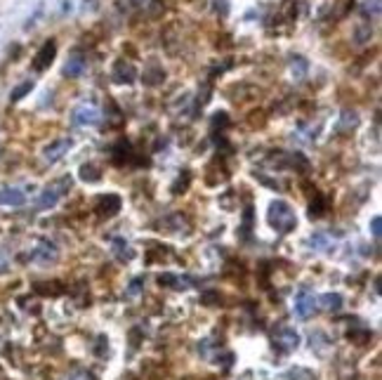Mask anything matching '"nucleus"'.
<instances>
[{"label":"nucleus","instance_id":"1","mask_svg":"<svg viewBox=\"0 0 382 380\" xmlns=\"http://www.w3.org/2000/svg\"><path fill=\"white\" fill-rule=\"evenodd\" d=\"M269 225L274 229H278L281 234H286L290 229L297 225L295 220V213H293V208L288 206L286 201H274L271 206H269Z\"/></svg>","mask_w":382,"mask_h":380},{"label":"nucleus","instance_id":"2","mask_svg":"<svg viewBox=\"0 0 382 380\" xmlns=\"http://www.w3.org/2000/svg\"><path fill=\"white\" fill-rule=\"evenodd\" d=\"M69 187H71V177H64V180H57V182H52V185H47L40 191L38 208H42V210L54 208L57 203H59V198H62L64 191H69Z\"/></svg>","mask_w":382,"mask_h":380},{"label":"nucleus","instance_id":"3","mask_svg":"<svg viewBox=\"0 0 382 380\" xmlns=\"http://www.w3.org/2000/svg\"><path fill=\"white\" fill-rule=\"evenodd\" d=\"M102 120V116H99V109L92 107V104H80V107L74 109V123L76 125H83V128H92V125H97Z\"/></svg>","mask_w":382,"mask_h":380},{"label":"nucleus","instance_id":"4","mask_svg":"<svg viewBox=\"0 0 382 380\" xmlns=\"http://www.w3.org/2000/svg\"><path fill=\"white\" fill-rule=\"evenodd\" d=\"M314 307H316V298L309 293L307 288H302L295 295V314L300 319H309V316L314 314Z\"/></svg>","mask_w":382,"mask_h":380},{"label":"nucleus","instance_id":"5","mask_svg":"<svg viewBox=\"0 0 382 380\" xmlns=\"http://www.w3.org/2000/svg\"><path fill=\"white\" fill-rule=\"evenodd\" d=\"M69 149H71V140H66V137L54 140L42 149V158L47 163H57L59 158H64V153H69Z\"/></svg>","mask_w":382,"mask_h":380},{"label":"nucleus","instance_id":"6","mask_svg":"<svg viewBox=\"0 0 382 380\" xmlns=\"http://www.w3.org/2000/svg\"><path fill=\"white\" fill-rule=\"evenodd\" d=\"M54 54H57V45H54V40H47V43L40 47V52L36 54L33 69H36V71H45V69L54 62Z\"/></svg>","mask_w":382,"mask_h":380},{"label":"nucleus","instance_id":"7","mask_svg":"<svg viewBox=\"0 0 382 380\" xmlns=\"http://www.w3.org/2000/svg\"><path fill=\"white\" fill-rule=\"evenodd\" d=\"M57 255H59V250H57V246H54L52 241H40L38 248H33V253H31V258L36 262H40V265L54 262L57 260Z\"/></svg>","mask_w":382,"mask_h":380},{"label":"nucleus","instance_id":"8","mask_svg":"<svg viewBox=\"0 0 382 380\" xmlns=\"http://www.w3.org/2000/svg\"><path fill=\"white\" fill-rule=\"evenodd\" d=\"M26 203V194L19 187H0V206H24Z\"/></svg>","mask_w":382,"mask_h":380},{"label":"nucleus","instance_id":"9","mask_svg":"<svg viewBox=\"0 0 382 380\" xmlns=\"http://www.w3.org/2000/svg\"><path fill=\"white\" fill-rule=\"evenodd\" d=\"M111 76H114V80H116V83H120V85H123V83H125V85H130V83L137 78V71H135V66H132V64H127V62H123V59H120V62H116V64H114V74H111Z\"/></svg>","mask_w":382,"mask_h":380},{"label":"nucleus","instance_id":"10","mask_svg":"<svg viewBox=\"0 0 382 380\" xmlns=\"http://www.w3.org/2000/svg\"><path fill=\"white\" fill-rule=\"evenodd\" d=\"M163 78H165V71H163L156 62H151L149 69H144V78H142V80H144L147 85H158Z\"/></svg>","mask_w":382,"mask_h":380},{"label":"nucleus","instance_id":"11","mask_svg":"<svg viewBox=\"0 0 382 380\" xmlns=\"http://www.w3.org/2000/svg\"><path fill=\"white\" fill-rule=\"evenodd\" d=\"M83 69H85V59L76 54V57H71V59L66 62V66H64V74H66L69 78H78L80 74H83Z\"/></svg>","mask_w":382,"mask_h":380},{"label":"nucleus","instance_id":"12","mask_svg":"<svg viewBox=\"0 0 382 380\" xmlns=\"http://www.w3.org/2000/svg\"><path fill=\"white\" fill-rule=\"evenodd\" d=\"M323 309H328V312H338L340 307H342V298H340L338 293H326V295H321L316 300Z\"/></svg>","mask_w":382,"mask_h":380},{"label":"nucleus","instance_id":"13","mask_svg":"<svg viewBox=\"0 0 382 380\" xmlns=\"http://www.w3.org/2000/svg\"><path fill=\"white\" fill-rule=\"evenodd\" d=\"M80 180H83V182H99V180H102L99 168H97V165H92V163H85V165H80Z\"/></svg>","mask_w":382,"mask_h":380},{"label":"nucleus","instance_id":"14","mask_svg":"<svg viewBox=\"0 0 382 380\" xmlns=\"http://www.w3.org/2000/svg\"><path fill=\"white\" fill-rule=\"evenodd\" d=\"M278 342H281L286 349H295L297 345H300V336H297L293 328H286V331L281 333V338H278Z\"/></svg>","mask_w":382,"mask_h":380},{"label":"nucleus","instance_id":"15","mask_svg":"<svg viewBox=\"0 0 382 380\" xmlns=\"http://www.w3.org/2000/svg\"><path fill=\"white\" fill-rule=\"evenodd\" d=\"M356 123H359V116H356L354 111H344L342 118H340V123H338V130L347 132V130H351V128H356Z\"/></svg>","mask_w":382,"mask_h":380},{"label":"nucleus","instance_id":"16","mask_svg":"<svg viewBox=\"0 0 382 380\" xmlns=\"http://www.w3.org/2000/svg\"><path fill=\"white\" fill-rule=\"evenodd\" d=\"M31 90H33V83H31V80H26V83H21V85H17L14 90H12V92H10V99H12V102H19V99L26 97Z\"/></svg>","mask_w":382,"mask_h":380},{"label":"nucleus","instance_id":"17","mask_svg":"<svg viewBox=\"0 0 382 380\" xmlns=\"http://www.w3.org/2000/svg\"><path fill=\"white\" fill-rule=\"evenodd\" d=\"M290 71H293V76L295 78H302L307 74V62L302 59V57H295V62L290 64Z\"/></svg>","mask_w":382,"mask_h":380},{"label":"nucleus","instance_id":"18","mask_svg":"<svg viewBox=\"0 0 382 380\" xmlns=\"http://www.w3.org/2000/svg\"><path fill=\"white\" fill-rule=\"evenodd\" d=\"M309 243H311V248L326 250V248H328V236H326V234H321V231H316V234L309 239Z\"/></svg>","mask_w":382,"mask_h":380},{"label":"nucleus","instance_id":"19","mask_svg":"<svg viewBox=\"0 0 382 380\" xmlns=\"http://www.w3.org/2000/svg\"><path fill=\"white\" fill-rule=\"evenodd\" d=\"M363 12H366V14H373V17H378V14H380V0H366Z\"/></svg>","mask_w":382,"mask_h":380},{"label":"nucleus","instance_id":"20","mask_svg":"<svg viewBox=\"0 0 382 380\" xmlns=\"http://www.w3.org/2000/svg\"><path fill=\"white\" fill-rule=\"evenodd\" d=\"M380 225H382L380 215H375L371 220V231H373V236H375V239H380Z\"/></svg>","mask_w":382,"mask_h":380},{"label":"nucleus","instance_id":"21","mask_svg":"<svg viewBox=\"0 0 382 380\" xmlns=\"http://www.w3.org/2000/svg\"><path fill=\"white\" fill-rule=\"evenodd\" d=\"M227 123V114L220 111V114H215V118H212V125H224Z\"/></svg>","mask_w":382,"mask_h":380}]
</instances>
